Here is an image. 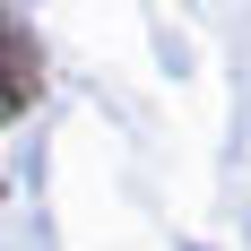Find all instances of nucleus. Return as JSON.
<instances>
[{
	"label": "nucleus",
	"instance_id": "obj_1",
	"mask_svg": "<svg viewBox=\"0 0 251 251\" xmlns=\"http://www.w3.org/2000/svg\"><path fill=\"white\" fill-rule=\"evenodd\" d=\"M35 96V44L18 35V18H0V113H18Z\"/></svg>",
	"mask_w": 251,
	"mask_h": 251
}]
</instances>
